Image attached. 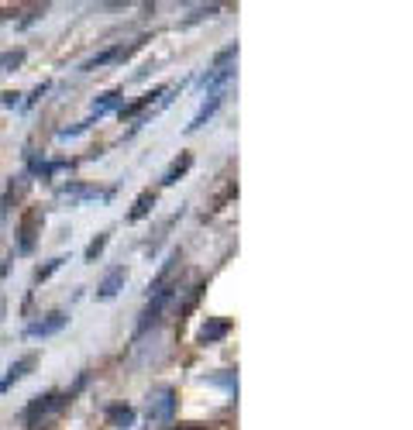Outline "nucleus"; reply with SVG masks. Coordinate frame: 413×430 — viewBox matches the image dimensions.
<instances>
[{
    "instance_id": "obj_1",
    "label": "nucleus",
    "mask_w": 413,
    "mask_h": 430,
    "mask_svg": "<svg viewBox=\"0 0 413 430\" xmlns=\"http://www.w3.org/2000/svg\"><path fill=\"white\" fill-rule=\"evenodd\" d=\"M176 417V389L159 386L148 393V427H169Z\"/></svg>"
},
{
    "instance_id": "obj_2",
    "label": "nucleus",
    "mask_w": 413,
    "mask_h": 430,
    "mask_svg": "<svg viewBox=\"0 0 413 430\" xmlns=\"http://www.w3.org/2000/svg\"><path fill=\"white\" fill-rule=\"evenodd\" d=\"M176 289H179V286H166V289L152 293V300H148V307H145V313H141V320H138V334H145L148 327H155V324H159V317H162V313H166V307L173 303Z\"/></svg>"
},
{
    "instance_id": "obj_3",
    "label": "nucleus",
    "mask_w": 413,
    "mask_h": 430,
    "mask_svg": "<svg viewBox=\"0 0 413 430\" xmlns=\"http://www.w3.org/2000/svg\"><path fill=\"white\" fill-rule=\"evenodd\" d=\"M59 403H62V396L59 393H45V396H35L28 406H24V413H21V420L28 424V427H38L52 410H59Z\"/></svg>"
},
{
    "instance_id": "obj_4",
    "label": "nucleus",
    "mask_w": 413,
    "mask_h": 430,
    "mask_svg": "<svg viewBox=\"0 0 413 430\" xmlns=\"http://www.w3.org/2000/svg\"><path fill=\"white\" fill-rule=\"evenodd\" d=\"M66 324H69V313H66V310H52V313H45L42 320L28 324V327H24V338H52V334H59Z\"/></svg>"
},
{
    "instance_id": "obj_5",
    "label": "nucleus",
    "mask_w": 413,
    "mask_h": 430,
    "mask_svg": "<svg viewBox=\"0 0 413 430\" xmlns=\"http://www.w3.org/2000/svg\"><path fill=\"white\" fill-rule=\"evenodd\" d=\"M141 42H145V38H138V42H131V45H114V49H107V52H100V55L87 59L80 69H83V73H90V69H103V66H110V62H121V59H128V55H131Z\"/></svg>"
},
{
    "instance_id": "obj_6",
    "label": "nucleus",
    "mask_w": 413,
    "mask_h": 430,
    "mask_svg": "<svg viewBox=\"0 0 413 430\" xmlns=\"http://www.w3.org/2000/svg\"><path fill=\"white\" fill-rule=\"evenodd\" d=\"M124 282H128V268H110L103 275V282L97 286V300H114L124 289Z\"/></svg>"
},
{
    "instance_id": "obj_7",
    "label": "nucleus",
    "mask_w": 413,
    "mask_h": 430,
    "mask_svg": "<svg viewBox=\"0 0 413 430\" xmlns=\"http://www.w3.org/2000/svg\"><path fill=\"white\" fill-rule=\"evenodd\" d=\"M35 365H38V354H24V358H17V361L10 365V372L0 379V393H7L14 382H21V379H24V375H28Z\"/></svg>"
},
{
    "instance_id": "obj_8",
    "label": "nucleus",
    "mask_w": 413,
    "mask_h": 430,
    "mask_svg": "<svg viewBox=\"0 0 413 430\" xmlns=\"http://www.w3.org/2000/svg\"><path fill=\"white\" fill-rule=\"evenodd\" d=\"M42 224V214L38 210H31L24 221H21V241H17V252L21 255H28L31 248H35V227Z\"/></svg>"
},
{
    "instance_id": "obj_9",
    "label": "nucleus",
    "mask_w": 413,
    "mask_h": 430,
    "mask_svg": "<svg viewBox=\"0 0 413 430\" xmlns=\"http://www.w3.org/2000/svg\"><path fill=\"white\" fill-rule=\"evenodd\" d=\"M190 166H193V155H190V152H183V155H179V159L169 166V169L162 172V186H176V182H179L186 172H190Z\"/></svg>"
},
{
    "instance_id": "obj_10",
    "label": "nucleus",
    "mask_w": 413,
    "mask_h": 430,
    "mask_svg": "<svg viewBox=\"0 0 413 430\" xmlns=\"http://www.w3.org/2000/svg\"><path fill=\"white\" fill-rule=\"evenodd\" d=\"M227 331H231V324H227V320H206L204 327H200V334H197V341H200V344H213V341H220Z\"/></svg>"
},
{
    "instance_id": "obj_11",
    "label": "nucleus",
    "mask_w": 413,
    "mask_h": 430,
    "mask_svg": "<svg viewBox=\"0 0 413 430\" xmlns=\"http://www.w3.org/2000/svg\"><path fill=\"white\" fill-rule=\"evenodd\" d=\"M220 100H224V93H220V89H213V93H210V100H206L204 107L197 110V117H193V124H190V131H197V128H204L206 121L213 117V110L220 107Z\"/></svg>"
},
{
    "instance_id": "obj_12",
    "label": "nucleus",
    "mask_w": 413,
    "mask_h": 430,
    "mask_svg": "<svg viewBox=\"0 0 413 430\" xmlns=\"http://www.w3.org/2000/svg\"><path fill=\"white\" fill-rule=\"evenodd\" d=\"M152 207H155V193H152V189H145V193L134 200V210L128 214V221H141V217H145Z\"/></svg>"
},
{
    "instance_id": "obj_13",
    "label": "nucleus",
    "mask_w": 413,
    "mask_h": 430,
    "mask_svg": "<svg viewBox=\"0 0 413 430\" xmlns=\"http://www.w3.org/2000/svg\"><path fill=\"white\" fill-rule=\"evenodd\" d=\"M110 424L114 427H131V420H134V410L131 406H110Z\"/></svg>"
},
{
    "instance_id": "obj_14",
    "label": "nucleus",
    "mask_w": 413,
    "mask_h": 430,
    "mask_svg": "<svg viewBox=\"0 0 413 430\" xmlns=\"http://www.w3.org/2000/svg\"><path fill=\"white\" fill-rule=\"evenodd\" d=\"M24 62V49H10V52H0V73L7 69H17Z\"/></svg>"
},
{
    "instance_id": "obj_15",
    "label": "nucleus",
    "mask_w": 413,
    "mask_h": 430,
    "mask_svg": "<svg viewBox=\"0 0 413 430\" xmlns=\"http://www.w3.org/2000/svg\"><path fill=\"white\" fill-rule=\"evenodd\" d=\"M103 248H107V234H100V238H94V241H90V248H87V261H97Z\"/></svg>"
},
{
    "instance_id": "obj_16",
    "label": "nucleus",
    "mask_w": 413,
    "mask_h": 430,
    "mask_svg": "<svg viewBox=\"0 0 413 430\" xmlns=\"http://www.w3.org/2000/svg\"><path fill=\"white\" fill-rule=\"evenodd\" d=\"M62 261H66V258H52V261H49L45 268H38V272H35V279H38V282H42V279H49V275H52V272H55V268H59Z\"/></svg>"
}]
</instances>
